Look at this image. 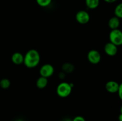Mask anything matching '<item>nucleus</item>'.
Masks as SVG:
<instances>
[{
    "label": "nucleus",
    "instance_id": "f257e3e1",
    "mask_svg": "<svg viewBox=\"0 0 122 121\" xmlns=\"http://www.w3.org/2000/svg\"><path fill=\"white\" fill-rule=\"evenodd\" d=\"M41 56L37 50L32 49L27 51L24 55L23 64L28 68H33L40 62Z\"/></svg>",
    "mask_w": 122,
    "mask_h": 121
},
{
    "label": "nucleus",
    "instance_id": "f03ea898",
    "mask_svg": "<svg viewBox=\"0 0 122 121\" xmlns=\"http://www.w3.org/2000/svg\"><path fill=\"white\" fill-rule=\"evenodd\" d=\"M73 85L71 83L61 82L57 85L56 92L57 95L61 98H66L70 96L72 91Z\"/></svg>",
    "mask_w": 122,
    "mask_h": 121
},
{
    "label": "nucleus",
    "instance_id": "7ed1b4c3",
    "mask_svg": "<svg viewBox=\"0 0 122 121\" xmlns=\"http://www.w3.org/2000/svg\"><path fill=\"white\" fill-rule=\"evenodd\" d=\"M110 42L116 46H119L122 44V32L119 28L112 30L109 34Z\"/></svg>",
    "mask_w": 122,
    "mask_h": 121
},
{
    "label": "nucleus",
    "instance_id": "20e7f679",
    "mask_svg": "<svg viewBox=\"0 0 122 121\" xmlns=\"http://www.w3.org/2000/svg\"><path fill=\"white\" fill-rule=\"evenodd\" d=\"M54 73V68L51 64H45L42 65L39 70V74L42 77L48 78L51 77Z\"/></svg>",
    "mask_w": 122,
    "mask_h": 121
},
{
    "label": "nucleus",
    "instance_id": "39448f33",
    "mask_svg": "<svg viewBox=\"0 0 122 121\" xmlns=\"http://www.w3.org/2000/svg\"><path fill=\"white\" fill-rule=\"evenodd\" d=\"M75 18L77 23L79 24H86L90 20V15L86 11L80 10L77 12Z\"/></svg>",
    "mask_w": 122,
    "mask_h": 121
},
{
    "label": "nucleus",
    "instance_id": "423d86ee",
    "mask_svg": "<svg viewBox=\"0 0 122 121\" xmlns=\"http://www.w3.org/2000/svg\"><path fill=\"white\" fill-rule=\"evenodd\" d=\"M87 58L89 62L92 64H98L101 61V56L97 50L92 49L88 52Z\"/></svg>",
    "mask_w": 122,
    "mask_h": 121
},
{
    "label": "nucleus",
    "instance_id": "0eeeda50",
    "mask_svg": "<svg viewBox=\"0 0 122 121\" xmlns=\"http://www.w3.org/2000/svg\"><path fill=\"white\" fill-rule=\"evenodd\" d=\"M104 52L106 54L110 56H114L117 53V46L111 42H108L104 45Z\"/></svg>",
    "mask_w": 122,
    "mask_h": 121
},
{
    "label": "nucleus",
    "instance_id": "6e6552de",
    "mask_svg": "<svg viewBox=\"0 0 122 121\" xmlns=\"http://www.w3.org/2000/svg\"><path fill=\"white\" fill-rule=\"evenodd\" d=\"M120 84L115 81H108L106 84L105 87H106V90L108 92L110 93H116L119 89Z\"/></svg>",
    "mask_w": 122,
    "mask_h": 121
},
{
    "label": "nucleus",
    "instance_id": "1a4fd4ad",
    "mask_svg": "<svg viewBox=\"0 0 122 121\" xmlns=\"http://www.w3.org/2000/svg\"><path fill=\"white\" fill-rule=\"evenodd\" d=\"M11 60L12 62L15 65H21V64H23L24 55L20 52H14L11 55Z\"/></svg>",
    "mask_w": 122,
    "mask_h": 121
},
{
    "label": "nucleus",
    "instance_id": "9d476101",
    "mask_svg": "<svg viewBox=\"0 0 122 121\" xmlns=\"http://www.w3.org/2000/svg\"><path fill=\"white\" fill-rule=\"evenodd\" d=\"M120 19H119V18L116 16L111 17L108 21V27L112 30L119 28V26H120Z\"/></svg>",
    "mask_w": 122,
    "mask_h": 121
},
{
    "label": "nucleus",
    "instance_id": "9b49d317",
    "mask_svg": "<svg viewBox=\"0 0 122 121\" xmlns=\"http://www.w3.org/2000/svg\"><path fill=\"white\" fill-rule=\"evenodd\" d=\"M48 83V78L41 76L36 80V85L39 89H43L47 86Z\"/></svg>",
    "mask_w": 122,
    "mask_h": 121
},
{
    "label": "nucleus",
    "instance_id": "f8f14e48",
    "mask_svg": "<svg viewBox=\"0 0 122 121\" xmlns=\"http://www.w3.org/2000/svg\"><path fill=\"white\" fill-rule=\"evenodd\" d=\"M86 7L91 9L97 8L100 4V0H85Z\"/></svg>",
    "mask_w": 122,
    "mask_h": 121
},
{
    "label": "nucleus",
    "instance_id": "ddd939ff",
    "mask_svg": "<svg viewBox=\"0 0 122 121\" xmlns=\"http://www.w3.org/2000/svg\"><path fill=\"white\" fill-rule=\"evenodd\" d=\"M62 70L64 73H71L75 70V66L71 63H64L62 65Z\"/></svg>",
    "mask_w": 122,
    "mask_h": 121
},
{
    "label": "nucleus",
    "instance_id": "4468645a",
    "mask_svg": "<svg viewBox=\"0 0 122 121\" xmlns=\"http://www.w3.org/2000/svg\"><path fill=\"white\" fill-rule=\"evenodd\" d=\"M11 82L8 78H2L0 80V87L2 89H7L10 87Z\"/></svg>",
    "mask_w": 122,
    "mask_h": 121
},
{
    "label": "nucleus",
    "instance_id": "2eb2a0df",
    "mask_svg": "<svg viewBox=\"0 0 122 121\" xmlns=\"http://www.w3.org/2000/svg\"><path fill=\"white\" fill-rule=\"evenodd\" d=\"M114 15L119 19L122 18V4L120 3L114 9Z\"/></svg>",
    "mask_w": 122,
    "mask_h": 121
},
{
    "label": "nucleus",
    "instance_id": "dca6fc26",
    "mask_svg": "<svg viewBox=\"0 0 122 121\" xmlns=\"http://www.w3.org/2000/svg\"><path fill=\"white\" fill-rule=\"evenodd\" d=\"M38 5L41 7H46L52 2V0H36Z\"/></svg>",
    "mask_w": 122,
    "mask_h": 121
},
{
    "label": "nucleus",
    "instance_id": "f3484780",
    "mask_svg": "<svg viewBox=\"0 0 122 121\" xmlns=\"http://www.w3.org/2000/svg\"><path fill=\"white\" fill-rule=\"evenodd\" d=\"M72 121H86L85 119L82 116H76L72 119Z\"/></svg>",
    "mask_w": 122,
    "mask_h": 121
},
{
    "label": "nucleus",
    "instance_id": "a211bd4d",
    "mask_svg": "<svg viewBox=\"0 0 122 121\" xmlns=\"http://www.w3.org/2000/svg\"><path fill=\"white\" fill-rule=\"evenodd\" d=\"M117 93L120 99L122 100V84H120V86H119V89H118L117 91Z\"/></svg>",
    "mask_w": 122,
    "mask_h": 121
},
{
    "label": "nucleus",
    "instance_id": "6ab92c4d",
    "mask_svg": "<svg viewBox=\"0 0 122 121\" xmlns=\"http://www.w3.org/2000/svg\"><path fill=\"white\" fill-rule=\"evenodd\" d=\"M58 77H59V78H60V79H64L66 77V73H64L63 71L60 72V73L58 74Z\"/></svg>",
    "mask_w": 122,
    "mask_h": 121
},
{
    "label": "nucleus",
    "instance_id": "aec40b11",
    "mask_svg": "<svg viewBox=\"0 0 122 121\" xmlns=\"http://www.w3.org/2000/svg\"><path fill=\"white\" fill-rule=\"evenodd\" d=\"M107 3H109V4H112V3H114L117 0H104Z\"/></svg>",
    "mask_w": 122,
    "mask_h": 121
},
{
    "label": "nucleus",
    "instance_id": "412c9836",
    "mask_svg": "<svg viewBox=\"0 0 122 121\" xmlns=\"http://www.w3.org/2000/svg\"><path fill=\"white\" fill-rule=\"evenodd\" d=\"M119 121H122V113L120 114V115H119Z\"/></svg>",
    "mask_w": 122,
    "mask_h": 121
},
{
    "label": "nucleus",
    "instance_id": "4be33fe9",
    "mask_svg": "<svg viewBox=\"0 0 122 121\" xmlns=\"http://www.w3.org/2000/svg\"><path fill=\"white\" fill-rule=\"evenodd\" d=\"M63 121H72V120L71 119H65L63 120Z\"/></svg>",
    "mask_w": 122,
    "mask_h": 121
}]
</instances>
